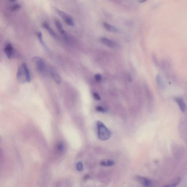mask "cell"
Instances as JSON below:
<instances>
[{"label": "cell", "mask_w": 187, "mask_h": 187, "mask_svg": "<svg viewBox=\"0 0 187 187\" xmlns=\"http://www.w3.org/2000/svg\"><path fill=\"white\" fill-rule=\"evenodd\" d=\"M17 80L19 82L24 83L31 80V76L28 67L26 63H23L18 68L17 74Z\"/></svg>", "instance_id": "obj_1"}, {"label": "cell", "mask_w": 187, "mask_h": 187, "mask_svg": "<svg viewBox=\"0 0 187 187\" xmlns=\"http://www.w3.org/2000/svg\"><path fill=\"white\" fill-rule=\"evenodd\" d=\"M98 138L101 140H107L111 136L110 132L104 124L100 121L97 123Z\"/></svg>", "instance_id": "obj_2"}, {"label": "cell", "mask_w": 187, "mask_h": 187, "mask_svg": "<svg viewBox=\"0 0 187 187\" xmlns=\"http://www.w3.org/2000/svg\"><path fill=\"white\" fill-rule=\"evenodd\" d=\"M56 12L62 18L65 23L70 27H74L75 25L74 21L72 18L68 15L65 12L58 9H56Z\"/></svg>", "instance_id": "obj_3"}, {"label": "cell", "mask_w": 187, "mask_h": 187, "mask_svg": "<svg viewBox=\"0 0 187 187\" xmlns=\"http://www.w3.org/2000/svg\"><path fill=\"white\" fill-rule=\"evenodd\" d=\"M33 61L36 64L37 70L40 73H43L46 70V65L44 60L41 57H35Z\"/></svg>", "instance_id": "obj_4"}, {"label": "cell", "mask_w": 187, "mask_h": 187, "mask_svg": "<svg viewBox=\"0 0 187 187\" xmlns=\"http://www.w3.org/2000/svg\"><path fill=\"white\" fill-rule=\"evenodd\" d=\"M54 24L55 25L56 28H57L58 30L60 33L62 35L64 38L66 40L68 39V36L66 32L64 29L62 25L61 22L59 20L55 19L54 20Z\"/></svg>", "instance_id": "obj_5"}, {"label": "cell", "mask_w": 187, "mask_h": 187, "mask_svg": "<svg viewBox=\"0 0 187 187\" xmlns=\"http://www.w3.org/2000/svg\"><path fill=\"white\" fill-rule=\"evenodd\" d=\"M4 51L8 58L12 59L14 54V48L12 45L10 43H8L5 47Z\"/></svg>", "instance_id": "obj_6"}, {"label": "cell", "mask_w": 187, "mask_h": 187, "mask_svg": "<svg viewBox=\"0 0 187 187\" xmlns=\"http://www.w3.org/2000/svg\"><path fill=\"white\" fill-rule=\"evenodd\" d=\"M174 99L182 112L183 113L186 112L187 109L186 105L183 98L180 96H177L175 97Z\"/></svg>", "instance_id": "obj_7"}, {"label": "cell", "mask_w": 187, "mask_h": 187, "mask_svg": "<svg viewBox=\"0 0 187 187\" xmlns=\"http://www.w3.org/2000/svg\"><path fill=\"white\" fill-rule=\"evenodd\" d=\"M100 41L103 44L110 47H115L117 46V43L107 38H100Z\"/></svg>", "instance_id": "obj_8"}, {"label": "cell", "mask_w": 187, "mask_h": 187, "mask_svg": "<svg viewBox=\"0 0 187 187\" xmlns=\"http://www.w3.org/2000/svg\"><path fill=\"white\" fill-rule=\"evenodd\" d=\"M103 25L104 28L107 31L113 32V33H117L118 32V29L117 27L107 22H104L103 24Z\"/></svg>", "instance_id": "obj_9"}, {"label": "cell", "mask_w": 187, "mask_h": 187, "mask_svg": "<svg viewBox=\"0 0 187 187\" xmlns=\"http://www.w3.org/2000/svg\"><path fill=\"white\" fill-rule=\"evenodd\" d=\"M43 28L46 29L48 32V33H49L54 38H56V37H57V35H56L54 30H53L52 28L49 24H48L47 22H43Z\"/></svg>", "instance_id": "obj_10"}, {"label": "cell", "mask_w": 187, "mask_h": 187, "mask_svg": "<svg viewBox=\"0 0 187 187\" xmlns=\"http://www.w3.org/2000/svg\"><path fill=\"white\" fill-rule=\"evenodd\" d=\"M137 178L144 186L150 187L152 185V181L149 179L140 177H138Z\"/></svg>", "instance_id": "obj_11"}, {"label": "cell", "mask_w": 187, "mask_h": 187, "mask_svg": "<svg viewBox=\"0 0 187 187\" xmlns=\"http://www.w3.org/2000/svg\"><path fill=\"white\" fill-rule=\"evenodd\" d=\"M156 79L158 86L159 88L163 89L165 87V83L162 77L160 75H158L156 77Z\"/></svg>", "instance_id": "obj_12"}, {"label": "cell", "mask_w": 187, "mask_h": 187, "mask_svg": "<svg viewBox=\"0 0 187 187\" xmlns=\"http://www.w3.org/2000/svg\"><path fill=\"white\" fill-rule=\"evenodd\" d=\"M37 37H38V39L40 43L42 45L43 47V48H44L46 51H48V48L47 46L46 43H45L44 41H43V38L42 34L41 32H38L37 33Z\"/></svg>", "instance_id": "obj_13"}, {"label": "cell", "mask_w": 187, "mask_h": 187, "mask_svg": "<svg viewBox=\"0 0 187 187\" xmlns=\"http://www.w3.org/2000/svg\"><path fill=\"white\" fill-rule=\"evenodd\" d=\"M51 75L53 80L57 84L59 85L61 84V82H62V79H61L60 76L58 74L55 73V72H52L51 74Z\"/></svg>", "instance_id": "obj_14"}, {"label": "cell", "mask_w": 187, "mask_h": 187, "mask_svg": "<svg viewBox=\"0 0 187 187\" xmlns=\"http://www.w3.org/2000/svg\"><path fill=\"white\" fill-rule=\"evenodd\" d=\"M114 164V161L110 160L102 161L100 163V164L102 166L106 167L111 166H113Z\"/></svg>", "instance_id": "obj_15"}, {"label": "cell", "mask_w": 187, "mask_h": 187, "mask_svg": "<svg viewBox=\"0 0 187 187\" xmlns=\"http://www.w3.org/2000/svg\"><path fill=\"white\" fill-rule=\"evenodd\" d=\"M180 181V179L179 178H177L174 180V181H172V183L166 185L165 186L169 187L176 186L179 183Z\"/></svg>", "instance_id": "obj_16"}, {"label": "cell", "mask_w": 187, "mask_h": 187, "mask_svg": "<svg viewBox=\"0 0 187 187\" xmlns=\"http://www.w3.org/2000/svg\"><path fill=\"white\" fill-rule=\"evenodd\" d=\"M56 149L57 150L58 152H62L64 150V147L62 143H58L56 145Z\"/></svg>", "instance_id": "obj_17"}, {"label": "cell", "mask_w": 187, "mask_h": 187, "mask_svg": "<svg viewBox=\"0 0 187 187\" xmlns=\"http://www.w3.org/2000/svg\"><path fill=\"white\" fill-rule=\"evenodd\" d=\"M96 110L99 112H105L106 111L105 108L101 106H97L96 107Z\"/></svg>", "instance_id": "obj_18"}, {"label": "cell", "mask_w": 187, "mask_h": 187, "mask_svg": "<svg viewBox=\"0 0 187 187\" xmlns=\"http://www.w3.org/2000/svg\"><path fill=\"white\" fill-rule=\"evenodd\" d=\"M77 170L80 171H81L83 170V164H82L81 162H79L78 164H77Z\"/></svg>", "instance_id": "obj_19"}, {"label": "cell", "mask_w": 187, "mask_h": 187, "mask_svg": "<svg viewBox=\"0 0 187 187\" xmlns=\"http://www.w3.org/2000/svg\"><path fill=\"white\" fill-rule=\"evenodd\" d=\"M95 78L96 81L98 82L102 80V76L100 74H96L95 76Z\"/></svg>", "instance_id": "obj_20"}, {"label": "cell", "mask_w": 187, "mask_h": 187, "mask_svg": "<svg viewBox=\"0 0 187 187\" xmlns=\"http://www.w3.org/2000/svg\"><path fill=\"white\" fill-rule=\"evenodd\" d=\"M21 7V6L20 4H16L15 5L13 6L12 9L14 11L20 9Z\"/></svg>", "instance_id": "obj_21"}, {"label": "cell", "mask_w": 187, "mask_h": 187, "mask_svg": "<svg viewBox=\"0 0 187 187\" xmlns=\"http://www.w3.org/2000/svg\"><path fill=\"white\" fill-rule=\"evenodd\" d=\"M93 96L94 98L95 99L97 100H100L101 99L100 96L96 93H94L93 94Z\"/></svg>", "instance_id": "obj_22"}, {"label": "cell", "mask_w": 187, "mask_h": 187, "mask_svg": "<svg viewBox=\"0 0 187 187\" xmlns=\"http://www.w3.org/2000/svg\"><path fill=\"white\" fill-rule=\"evenodd\" d=\"M147 1V0H138V1H139V2L141 3H144Z\"/></svg>", "instance_id": "obj_23"}]
</instances>
